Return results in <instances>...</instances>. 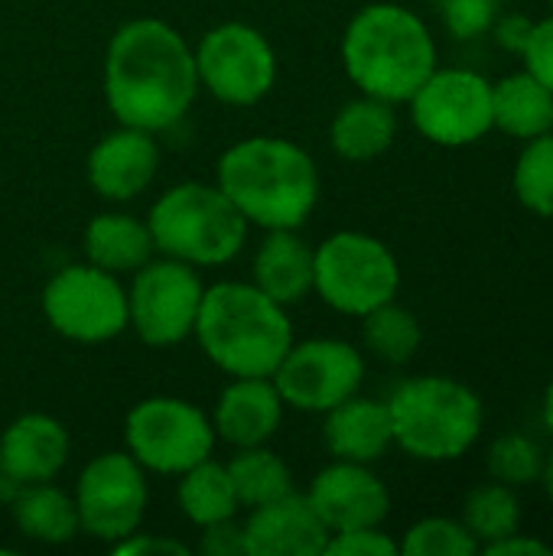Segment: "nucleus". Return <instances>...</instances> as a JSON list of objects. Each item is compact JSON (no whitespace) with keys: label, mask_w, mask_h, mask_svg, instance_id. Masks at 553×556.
<instances>
[{"label":"nucleus","mask_w":553,"mask_h":556,"mask_svg":"<svg viewBox=\"0 0 553 556\" xmlns=\"http://www.w3.org/2000/svg\"><path fill=\"white\" fill-rule=\"evenodd\" d=\"M486 466L495 482L512 485V489H528L541 482L544 450L525 433H502L499 440H492L486 453Z\"/></svg>","instance_id":"31"},{"label":"nucleus","mask_w":553,"mask_h":556,"mask_svg":"<svg viewBox=\"0 0 553 556\" xmlns=\"http://www.w3.org/2000/svg\"><path fill=\"white\" fill-rule=\"evenodd\" d=\"M482 554H489V556H551L553 547L551 544H544L541 538H531V534H525V531H515V534H508L505 541H499V544L486 547Z\"/></svg>","instance_id":"39"},{"label":"nucleus","mask_w":553,"mask_h":556,"mask_svg":"<svg viewBox=\"0 0 553 556\" xmlns=\"http://www.w3.org/2000/svg\"><path fill=\"white\" fill-rule=\"evenodd\" d=\"M202 280L196 267L173 257H150L134 270L127 290V326L150 349H169L196 332L202 306Z\"/></svg>","instance_id":"9"},{"label":"nucleus","mask_w":553,"mask_h":556,"mask_svg":"<svg viewBox=\"0 0 553 556\" xmlns=\"http://www.w3.org/2000/svg\"><path fill=\"white\" fill-rule=\"evenodd\" d=\"M124 446L143 472L183 476L215 450L212 420L189 401L147 397L124 420Z\"/></svg>","instance_id":"8"},{"label":"nucleus","mask_w":553,"mask_h":556,"mask_svg":"<svg viewBox=\"0 0 553 556\" xmlns=\"http://www.w3.org/2000/svg\"><path fill=\"white\" fill-rule=\"evenodd\" d=\"M147 476L143 466L127 453H98L75 482V508L81 531L101 544H117L140 531L147 511Z\"/></svg>","instance_id":"14"},{"label":"nucleus","mask_w":553,"mask_h":556,"mask_svg":"<svg viewBox=\"0 0 553 556\" xmlns=\"http://www.w3.org/2000/svg\"><path fill=\"white\" fill-rule=\"evenodd\" d=\"M147 228L163 257L189 267H222L238 257L248 238L244 215L209 182H179L166 189L153 202Z\"/></svg>","instance_id":"6"},{"label":"nucleus","mask_w":553,"mask_h":556,"mask_svg":"<svg viewBox=\"0 0 553 556\" xmlns=\"http://www.w3.org/2000/svg\"><path fill=\"white\" fill-rule=\"evenodd\" d=\"M531 29H535L531 16H525V13H499L489 33L499 42V49H505L512 55H521L528 39H531Z\"/></svg>","instance_id":"37"},{"label":"nucleus","mask_w":553,"mask_h":556,"mask_svg":"<svg viewBox=\"0 0 553 556\" xmlns=\"http://www.w3.org/2000/svg\"><path fill=\"white\" fill-rule=\"evenodd\" d=\"M254 287L264 290L280 306H297L313 293V248L297 235V228L267 231L254 254Z\"/></svg>","instance_id":"21"},{"label":"nucleus","mask_w":553,"mask_h":556,"mask_svg":"<svg viewBox=\"0 0 553 556\" xmlns=\"http://www.w3.org/2000/svg\"><path fill=\"white\" fill-rule=\"evenodd\" d=\"M306 502L329 534L381 528L391 515V492L365 463L336 459L306 489Z\"/></svg>","instance_id":"15"},{"label":"nucleus","mask_w":553,"mask_h":556,"mask_svg":"<svg viewBox=\"0 0 553 556\" xmlns=\"http://www.w3.org/2000/svg\"><path fill=\"white\" fill-rule=\"evenodd\" d=\"M417 134L437 147H469L492 130V81L473 68H433L407 98Z\"/></svg>","instance_id":"11"},{"label":"nucleus","mask_w":553,"mask_h":556,"mask_svg":"<svg viewBox=\"0 0 553 556\" xmlns=\"http://www.w3.org/2000/svg\"><path fill=\"white\" fill-rule=\"evenodd\" d=\"M7 489H10V485H7V479H3V472H0V502H3V495H7Z\"/></svg>","instance_id":"42"},{"label":"nucleus","mask_w":553,"mask_h":556,"mask_svg":"<svg viewBox=\"0 0 553 556\" xmlns=\"http://www.w3.org/2000/svg\"><path fill=\"white\" fill-rule=\"evenodd\" d=\"M68 463V433L49 414H23L0 433V472L7 485L52 482Z\"/></svg>","instance_id":"18"},{"label":"nucleus","mask_w":553,"mask_h":556,"mask_svg":"<svg viewBox=\"0 0 553 556\" xmlns=\"http://www.w3.org/2000/svg\"><path fill=\"white\" fill-rule=\"evenodd\" d=\"M313 290L342 316H365L401 290L394 251L365 231H336L313 248Z\"/></svg>","instance_id":"7"},{"label":"nucleus","mask_w":553,"mask_h":556,"mask_svg":"<svg viewBox=\"0 0 553 556\" xmlns=\"http://www.w3.org/2000/svg\"><path fill=\"white\" fill-rule=\"evenodd\" d=\"M284 420V397L271 378H231L218 394L212 427L235 450L264 446Z\"/></svg>","instance_id":"19"},{"label":"nucleus","mask_w":553,"mask_h":556,"mask_svg":"<svg viewBox=\"0 0 553 556\" xmlns=\"http://www.w3.org/2000/svg\"><path fill=\"white\" fill-rule=\"evenodd\" d=\"M342 65L362 94L407 104L437 68V39L414 10L388 0L368 3L342 33Z\"/></svg>","instance_id":"3"},{"label":"nucleus","mask_w":553,"mask_h":556,"mask_svg":"<svg viewBox=\"0 0 553 556\" xmlns=\"http://www.w3.org/2000/svg\"><path fill=\"white\" fill-rule=\"evenodd\" d=\"M192 52L199 88L212 91L222 104H257L277 81L274 46L248 23H222L209 29Z\"/></svg>","instance_id":"12"},{"label":"nucleus","mask_w":553,"mask_h":556,"mask_svg":"<svg viewBox=\"0 0 553 556\" xmlns=\"http://www.w3.org/2000/svg\"><path fill=\"white\" fill-rule=\"evenodd\" d=\"M176 502H179V511L196 528H205V525L235 518L238 508H241L225 463H215L212 456L179 476Z\"/></svg>","instance_id":"26"},{"label":"nucleus","mask_w":553,"mask_h":556,"mask_svg":"<svg viewBox=\"0 0 553 556\" xmlns=\"http://www.w3.org/2000/svg\"><path fill=\"white\" fill-rule=\"evenodd\" d=\"M10 511L16 531L36 544H68L81 531L75 498L55 489L52 482L16 489Z\"/></svg>","instance_id":"25"},{"label":"nucleus","mask_w":553,"mask_h":556,"mask_svg":"<svg viewBox=\"0 0 553 556\" xmlns=\"http://www.w3.org/2000/svg\"><path fill=\"white\" fill-rule=\"evenodd\" d=\"M228 476H231V485H235V495H238V505L241 508H261L267 502H277L284 495L293 492V472L290 466L264 446H248V450H238L228 463H225Z\"/></svg>","instance_id":"27"},{"label":"nucleus","mask_w":553,"mask_h":556,"mask_svg":"<svg viewBox=\"0 0 553 556\" xmlns=\"http://www.w3.org/2000/svg\"><path fill=\"white\" fill-rule=\"evenodd\" d=\"M521 62H525V72H531L544 88L553 91V13L535 23L531 39L521 52Z\"/></svg>","instance_id":"35"},{"label":"nucleus","mask_w":553,"mask_h":556,"mask_svg":"<svg viewBox=\"0 0 553 556\" xmlns=\"http://www.w3.org/2000/svg\"><path fill=\"white\" fill-rule=\"evenodd\" d=\"M404 556H476L482 554L476 538L460 518H424L407 528L398 544Z\"/></svg>","instance_id":"32"},{"label":"nucleus","mask_w":553,"mask_h":556,"mask_svg":"<svg viewBox=\"0 0 553 556\" xmlns=\"http://www.w3.org/2000/svg\"><path fill=\"white\" fill-rule=\"evenodd\" d=\"M551 13H553V0H551Z\"/></svg>","instance_id":"43"},{"label":"nucleus","mask_w":553,"mask_h":556,"mask_svg":"<svg viewBox=\"0 0 553 556\" xmlns=\"http://www.w3.org/2000/svg\"><path fill=\"white\" fill-rule=\"evenodd\" d=\"M199 554L202 556H248L244 554V525H238L235 518L215 521L199 528Z\"/></svg>","instance_id":"36"},{"label":"nucleus","mask_w":553,"mask_h":556,"mask_svg":"<svg viewBox=\"0 0 553 556\" xmlns=\"http://www.w3.org/2000/svg\"><path fill=\"white\" fill-rule=\"evenodd\" d=\"M521 502H518V489L502 485V482H482L476 485L466 502H463V525L469 528V534L476 538L479 551L505 541L508 534L521 531Z\"/></svg>","instance_id":"28"},{"label":"nucleus","mask_w":553,"mask_h":556,"mask_svg":"<svg viewBox=\"0 0 553 556\" xmlns=\"http://www.w3.org/2000/svg\"><path fill=\"white\" fill-rule=\"evenodd\" d=\"M541 489L548 495V502L553 505V450L544 453V469H541Z\"/></svg>","instance_id":"41"},{"label":"nucleus","mask_w":553,"mask_h":556,"mask_svg":"<svg viewBox=\"0 0 553 556\" xmlns=\"http://www.w3.org/2000/svg\"><path fill=\"white\" fill-rule=\"evenodd\" d=\"M284 407L303 414H326L349 401L365 384V355L342 339L293 342L271 375Z\"/></svg>","instance_id":"13"},{"label":"nucleus","mask_w":553,"mask_h":556,"mask_svg":"<svg viewBox=\"0 0 553 556\" xmlns=\"http://www.w3.org/2000/svg\"><path fill=\"white\" fill-rule=\"evenodd\" d=\"M42 316L62 339L98 345L127 329V290L95 264H68L46 283Z\"/></svg>","instance_id":"10"},{"label":"nucleus","mask_w":553,"mask_h":556,"mask_svg":"<svg viewBox=\"0 0 553 556\" xmlns=\"http://www.w3.org/2000/svg\"><path fill=\"white\" fill-rule=\"evenodd\" d=\"M362 342L378 362L407 365L424 342V329L411 309H404L391 300L362 316Z\"/></svg>","instance_id":"29"},{"label":"nucleus","mask_w":553,"mask_h":556,"mask_svg":"<svg viewBox=\"0 0 553 556\" xmlns=\"http://www.w3.org/2000/svg\"><path fill=\"white\" fill-rule=\"evenodd\" d=\"M199 94L196 52L156 16L127 20L104 52V101L117 124L160 134L183 121Z\"/></svg>","instance_id":"1"},{"label":"nucleus","mask_w":553,"mask_h":556,"mask_svg":"<svg viewBox=\"0 0 553 556\" xmlns=\"http://www.w3.org/2000/svg\"><path fill=\"white\" fill-rule=\"evenodd\" d=\"M153 235L147 222H137L124 212H101L85 228V257L88 264L108 274H134L153 257Z\"/></svg>","instance_id":"24"},{"label":"nucleus","mask_w":553,"mask_h":556,"mask_svg":"<svg viewBox=\"0 0 553 556\" xmlns=\"http://www.w3.org/2000/svg\"><path fill=\"white\" fill-rule=\"evenodd\" d=\"M192 336L228 378H271L293 345L287 306L238 280L205 287Z\"/></svg>","instance_id":"4"},{"label":"nucleus","mask_w":553,"mask_h":556,"mask_svg":"<svg viewBox=\"0 0 553 556\" xmlns=\"http://www.w3.org/2000/svg\"><path fill=\"white\" fill-rule=\"evenodd\" d=\"M440 20L450 36L456 39H476L486 36L502 13V0H437Z\"/></svg>","instance_id":"33"},{"label":"nucleus","mask_w":553,"mask_h":556,"mask_svg":"<svg viewBox=\"0 0 553 556\" xmlns=\"http://www.w3.org/2000/svg\"><path fill=\"white\" fill-rule=\"evenodd\" d=\"M160 173V147L150 130L121 124L88 153V182L108 202H130Z\"/></svg>","instance_id":"16"},{"label":"nucleus","mask_w":553,"mask_h":556,"mask_svg":"<svg viewBox=\"0 0 553 556\" xmlns=\"http://www.w3.org/2000/svg\"><path fill=\"white\" fill-rule=\"evenodd\" d=\"M541 424H544V430L553 437V378L548 381V388H544V401H541Z\"/></svg>","instance_id":"40"},{"label":"nucleus","mask_w":553,"mask_h":556,"mask_svg":"<svg viewBox=\"0 0 553 556\" xmlns=\"http://www.w3.org/2000/svg\"><path fill=\"white\" fill-rule=\"evenodd\" d=\"M329 531L306 502V495H284L261 508H251L244 521L248 556H323Z\"/></svg>","instance_id":"17"},{"label":"nucleus","mask_w":553,"mask_h":556,"mask_svg":"<svg viewBox=\"0 0 553 556\" xmlns=\"http://www.w3.org/2000/svg\"><path fill=\"white\" fill-rule=\"evenodd\" d=\"M512 189L531 215L553 218V130L525 140L512 169Z\"/></svg>","instance_id":"30"},{"label":"nucleus","mask_w":553,"mask_h":556,"mask_svg":"<svg viewBox=\"0 0 553 556\" xmlns=\"http://www.w3.org/2000/svg\"><path fill=\"white\" fill-rule=\"evenodd\" d=\"M398 104L359 94L349 104H342L329 124V143L336 156L349 163H368L391 150L398 137Z\"/></svg>","instance_id":"22"},{"label":"nucleus","mask_w":553,"mask_h":556,"mask_svg":"<svg viewBox=\"0 0 553 556\" xmlns=\"http://www.w3.org/2000/svg\"><path fill=\"white\" fill-rule=\"evenodd\" d=\"M385 404L391 414L394 446L420 463L463 459L486 427L479 394L447 375L407 378Z\"/></svg>","instance_id":"5"},{"label":"nucleus","mask_w":553,"mask_h":556,"mask_svg":"<svg viewBox=\"0 0 553 556\" xmlns=\"http://www.w3.org/2000/svg\"><path fill=\"white\" fill-rule=\"evenodd\" d=\"M215 186L264 231L297 228L319 202V169L313 156L284 137H248L218 160Z\"/></svg>","instance_id":"2"},{"label":"nucleus","mask_w":553,"mask_h":556,"mask_svg":"<svg viewBox=\"0 0 553 556\" xmlns=\"http://www.w3.org/2000/svg\"><path fill=\"white\" fill-rule=\"evenodd\" d=\"M492 130L512 140H535L553 130V91L531 72H515L492 81Z\"/></svg>","instance_id":"23"},{"label":"nucleus","mask_w":553,"mask_h":556,"mask_svg":"<svg viewBox=\"0 0 553 556\" xmlns=\"http://www.w3.org/2000/svg\"><path fill=\"white\" fill-rule=\"evenodd\" d=\"M323 440L332 453V459L345 463H378L394 446L391 414L385 401L352 394L349 401L326 410Z\"/></svg>","instance_id":"20"},{"label":"nucleus","mask_w":553,"mask_h":556,"mask_svg":"<svg viewBox=\"0 0 553 556\" xmlns=\"http://www.w3.org/2000/svg\"><path fill=\"white\" fill-rule=\"evenodd\" d=\"M111 551L114 554H173V556H186V544H179V541H169V538H150V534H143V531H134L130 538H124V541H117V544H111Z\"/></svg>","instance_id":"38"},{"label":"nucleus","mask_w":553,"mask_h":556,"mask_svg":"<svg viewBox=\"0 0 553 556\" xmlns=\"http://www.w3.org/2000/svg\"><path fill=\"white\" fill-rule=\"evenodd\" d=\"M401 547L391 534L381 528H355V531H339L329 534L326 556H398Z\"/></svg>","instance_id":"34"}]
</instances>
